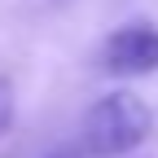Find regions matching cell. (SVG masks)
<instances>
[{"instance_id":"obj_3","label":"cell","mask_w":158,"mask_h":158,"mask_svg":"<svg viewBox=\"0 0 158 158\" xmlns=\"http://www.w3.org/2000/svg\"><path fill=\"white\" fill-rule=\"evenodd\" d=\"M9 123H13V84L0 75V136L9 132Z\"/></svg>"},{"instance_id":"obj_2","label":"cell","mask_w":158,"mask_h":158,"mask_svg":"<svg viewBox=\"0 0 158 158\" xmlns=\"http://www.w3.org/2000/svg\"><path fill=\"white\" fill-rule=\"evenodd\" d=\"M97 66L114 79H141L158 70V27L154 22H127L114 35H106Z\"/></svg>"},{"instance_id":"obj_1","label":"cell","mask_w":158,"mask_h":158,"mask_svg":"<svg viewBox=\"0 0 158 158\" xmlns=\"http://www.w3.org/2000/svg\"><path fill=\"white\" fill-rule=\"evenodd\" d=\"M149 127H154V110L145 106V97L114 88L88 106L84 123H79V154L84 158H123L149 136Z\"/></svg>"}]
</instances>
